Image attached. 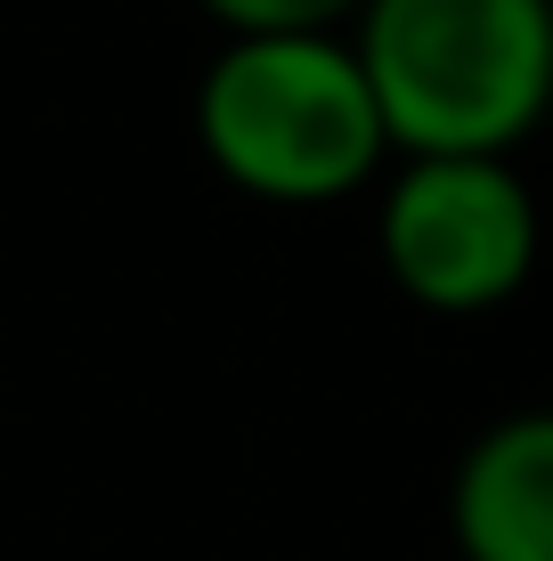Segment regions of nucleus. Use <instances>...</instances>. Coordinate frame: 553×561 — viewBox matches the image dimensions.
Wrapping results in <instances>:
<instances>
[{"mask_svg": "<svg viewBox=\"0 0 553 561\" xmlns=\"http://www.w3.org/2000/svg\"><path fill=\"white\" fill-rule=\"evenodd\" d=\"M545 253L538 187L512 154H399L375 187V261L424 318L521 301Z\"/></svg>", "mask_w": 553, "mask_h": 561, "instance_id": "obj_3", "label": "nucleus"}, {"mask_svg": "<svg viewBox=\"0 0 553 561\" xmlns=\"http://www.w3.org/2000/svg\"><path fill=\"white\" fill-rule=\"evenodd\" d=\"M204 16L228 33H350L367 0H196Z\"/></svg>", "mask_w": 553, "mask_h": 561, "instance_id": "obj_5", "label": "nucleus"}, {"mask_svg": "<svg viewBox=\"0 0 553 561\" xmlns=\"http://www.w3.org/2000/svg\"><path fill=\"white\" fill-rule=\"evenodd\" d=\"M350 49L399 154H521L553 123V0H367Z\"/></svg>", "mask_w": 553, "mask_h": 561, "instance_id": "obj_2", "label": "nucleus"}, {"mask_svg": "<svg viewBox=\"0 0 553 561\" xmlns=\"http://www.w3.org/2000/svg\"><path fill=\"white\" fill-rule=\"evenodd\" d=\"M448 537L464 561H553V408H512L464 439Z\"/></svg>", "mask_w": 553, "mask_h": 561, "instance_id": "obj_4", "label": "nucleus"}, {"mask_svg": "<svg viewBox=\"0 0 553 561\" xmlns=\"http://www.w3.org/2000/svg\"><path fill=\"white\" fill-rule=\"evenodd\" d=\"M196 147L244 204L326 211L399 163L350 33H228L196 82Z\"/></svg>", "mask_w": 553, "mask_h": 561, "instance_id": "obj_1", "label": "nucleus"}]
</instances>
